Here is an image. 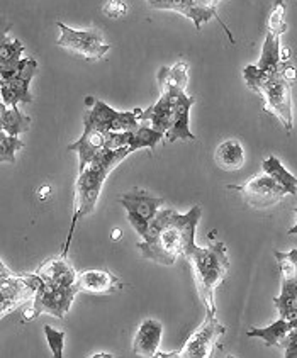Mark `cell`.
<instances>
[{"mask_svg":"<svg viewBox=\"0 0 297 358\" xmlns=\"http://www.w3.org/2000/svg\"><path fill=\"white\" fill-rule=\"evenodd\" d=\"M194 102H196V99L189 97L185 92L177 95L172 107V114H170V127L165 133V138L170 143L177 141V139H196L189 127V114Z\"/></svg>","mask_w":297,"mask_h":358,"instance_id":"cell-12","label":"cell"},{"mask_svg":"<svg viewBox=\"0 0 297 358\" xmlns=\"http://www.w3.org/2000/svg\"><path fill=\"white\" fill-rule=\"evenodd\" d=\"M36 70H38V63H36V59L33 58H21V62H19L17 65V70H15V77L21 78L24 82H29L33 80Z\"/></svg>","mask_w":297,"mask_h":358,"instance_id":"cell-29","label":"cell"},{"mask_svg":"<svg viewBox=\"0 0 297 358\" xmlns=\"http://www.w3.org/2000/svg\"><path fill=\"white\" fill-rule=\"evenodd\" d=\"M152 9L158 10H177L184 14L185 17L192 19L197 29H201L202 24L209 22L211 19L194 3V0H146Z\"/></svg>","mask_w":297,"mask_h":358,"instance_id":"cell-17","label":"cell"},{"mask_svg":"<svg viewBox=\"0 0 297 358\" xmlns=\"http://www.w3.org/2000/svg\"><path fill=\"white\" fill-rule=\"evenodd\" d=\"M129 153H133L129 146L116 150V151L102 148L97 153V157H95L94 160L82 170L80 175H78L77 194H75L73 221H71L68 240H66L65 248H63L61 252L63 258H65V255L68 253V246H70L71 236H73L77 221L83 216H89V214L95 209V204H97L99 196H101L102 185H104L107 175L113 172V170L116 169L119 163L124 160Z\"/></svg>","mask_w":297,"mask_h":358,"instance_id":"cell-3","label":"cell"},{"mask_svg":"<svg viewBox=\"0 0 297 358\" xmlns=\"http://www.w3.org/2000/svg\"><path fill=\"white\" fill-rule=\"evenodd\" d=\"M104 12L110 17H119L126 12V3L122 0H109L107 6L104 7Z\"/></svg>","mask_w":297,"mask_h":358,"instance_id":"cell-31","label":"cell"},{"mask_svg":"<svg viewBox=\"0 0 297 358\" xmlns=\"http://www.w3.org/2000/svg\"><path fill=\"white\" fill-rule=\"evenodd\" d=\"M121 202L124 209L128 210V221L133 226L134 231L145 238L148 222L153 220L154 214L164 208V199L150 196L148 192L141 189H133L129 192L122 194Z\"/></svg>","mask_w":297,"mask_h":358,"instance_id":"cell-9","label":"cell"},{"mask_svg":"<svg viewBox=\"0 0 297 358\" xmlns=\"http://www.w3.org/2000/svg\"><path fill=\"white\" fill-rule=\"evenodd\" d=\"M36 275L41 277V280L58 285V287H70L77 282V272L66 264L63 257L57 260H48L45 265L39 266Z\"/></svg>","mask_w":297,"mask_h":358,"instance_id":"cell-15","label":"cell"},{"mask_svg":"<svg viewBox=\"0 0 297 358\" xmlns=\"http://www.w3.org/2000/svg\"><path fill=\"white\" fill-rule=\"evenodd\" d=\"M229 190H238L249 206L259 209L272 208L287 196V190L268 175H256L245 185H229Z\"/></svg>","mask_w":297,"mask_h":358,"instance_id":"cell-10","label":"cell"},{"mask_svg":"<svg viewBox=\"0 0 297 358\" xmlns=\"http://www.w3.org/2000/svg\"><path fill=\"white\" fill-rule=\"evenodd\" d=\"M184 257L189 258L194 273H196V280L197 285H199L202 302L208 309V316H216L214 290L223 282L229 270V260L228 255H226L224 243L216 241L209 245L208 248H201L194 241L192 245L187 246Z\"/></svg>","mask_w":297,"mask_h":358,"instance_id":"cell-4","label":"cell"},{"mask_svg":"<svg viewBox=\"0 0 297 358\" xmlns=\"http://www.w3.org/2000/svg\"><path fill=\"white\" fill-rule=\"evenodd\" d=\"M24 148V143L17 136L7 134L6 138L0 139V163L9 162L15 165V151Z\"/></svg>","mask_w":297,"mask_h":358,"instance_id":"cell-24","label":"cell"},{"mask_svg":"<svg viewBox=\"0 0 297 358\" xmlns=\"http://www.w3.org/2000/svg\"><path fill=\"white\" fill-rule=\"evenodd\" d=\"M261 170H263L265 175H268V177H272L273 180L279 182V184L287 190V194L294 196L297 192V178L291 172L285 170V166L280 163L279 158L275 157L267 158V160L261 163Z\"/></svg>","mask_w":297,"mask_h":358,"instance_id":"cell-21","label":"cell"},{"mask_svg":"<svg viewBox=\"0 0 297 358\" xmlns=\"http://www.w3.org/2000/svg\"><path fill=\"white\" fill-rule=\"evenodd\" d=\"M292 326H297V321H285L280 317V320H277L275 323L267 326V328L249 329L247 335L249 338H261L267 347H280L285 335H287Z\"/></svg>","mask_w":297,"mask_h":358,"instance_id":"cell-19","label":"cell"},{"mask_svg":"<svg viewBox=\"0 0 297 358\" xmlns=\"http://www.w3.org/2000/svg\"><path fill=\"white\" fill-rule=\"evenodd\" d=\"M214 160H216V165L219 166L221 170H226V172H235V170H240L241 166L245 165V150L241 146L240 141L236 139H228V141L221 143L216 148V153H214Z\"/></svg>","mask_w":297,"mask_h":358,"instance_id":"cell-16","label":"cell"},{"mask_svg":"<svg viewBox=\"0 0 297 358\" xmlns=\"http://www.w3.org/2000/svg\"><path fill=\"white\" fill-rule=\"evenodd\" d=\"M275 258L282 266V290L280 296L275 297V308L279 309L280 317L285 321H297V250L289 253L273 252Z\"/></svg>","mask_w":297,"mask_h":358,"instance_id":"cell-8","label":"cell"},{"mask_svg":"<svg viewBox=\"0 0 297 358\" xmlns=\"http://www.w3.org/2000/svg\"><path fill=\"white\" fill-rule=\"evenodd\" d=\"M161 335H164V324L157 320H146L138 329L134 336L133 352L140 357H153L160 347Z\"/></svg>","mask_w":297,"mask_h":358,"instance_id":"cell-14","label":"cell"},{"mask_svg":"<svg viewBox=\"0 0 297 358\" xmlns=\"http://www.w3.org/2000/svg\"><path fill=\"white\" fill-rule=\"evenodd\" d=\"M280 347H284L285 357H287V358H296L297 357V326H292V328L289 329V333L285 335L282 345H280Z\"/></svg>","mask_w":297,"mask_h":358,"instance_id":"cell-30","label":"cell"},{"mask_svg":"<svg viewBox=\"0 0 297 358\" xmlns=\"http://www.w3.org/2000/svg\"><path fill=\"white\" fill-rule=\"evenodd\" d=\"M102 148H104V133L90 124H85L82 138L70 145L68 151H75L78 155V170L82 172Z\"/></svg>","mask_w":297,"mask_h":358,"instance_id":"cell-13","label":"cell"},{"mask_svg":"<svg viewBox=\"0 0 297 358\" xmlns=\"http://www.w3.org/2000/svg\"><path fill=\"white\" fill-rule=\"evenodd\" d=\"M31 117L24 116L21 110L17 109V106L7 107L6 113L0 116V129L3 133L10 134V136H19V134L26 133L29 129Z\"/></svg>","mask_w":297,"mask_h":358,"instance_id":"cell-23","label":"cell"},{"mask_svg":"<svg viewBox=\"0 0 297 358\" xmlns=\"http://www.w3.org/2000/svg\"><path fill=\"white\" fill-rule=\"evenodd\" d=\"M119 236H121V231H119V229H116V231H114V236L113 238H114V240H117Z\"/></svg>","mask_w":297,"mask_h":358,"instance_id":"cell-33","label":"cell"},{"mask_svg":"<svg viewBox=\"0 0 297 358\" xmlns=\"http://www.w3.org/2000/svg\"><path fill=\"white\" fill-rule=\"evenodd\" d=\"M9 29H10L9 24L3 21V19H0V45L7 39V33H9Z\"/></svg>","mask_w":297,"mask_h":358,"instance_id":"cell-32","label":"cell"},{"mask_svg":"<svg viewBox=\"0 0 297 358\" xmlns=\"http://www.w3.org/2000/svg\"><path fill=\"white\" fill-rule=\"evenodd\" d=\"M29 278L34 287V296L33 306H31L29 311H26L24 321H34L41 314H50V316H57L63 320L65 314L70 311L75 294L78 292L77 284L70 285V287H58V285L41 280V277L36 275V273L29 275Z\"/></svg>","mask_w":297,"mask_h":358,"instance_id":"cell-5","label":"cell"},{"mask_svg":"<svg viewBox=\"0 0 297 358\" xmlns=\"http://www.w3.org/2000/svg\"><path fill=\"white\" fill-rule=\"evenodd\" d=\"M75 284H77L78 292L95 294V296L114 294L122 287V282L109 270H85V272L77 273Z\"/></svg>","mask_w":297,"mask_h":358,"instance_id":"cell-11","label":"cell"},{"mask_svg":"<svg viewBox=\"0 0 297 358\" xmlns=\"http://www.w3.org/2000/svg\"><path fill=\"white\" fill-rule=\"evenodd\" d=\"M201 216V206H194L187 214L161 208L148 222L143 241L136 245L140 253L160 265H173L184 257L187 246L196 241V228Z\"/></svg>","mask_w":297,"mask_h":358,"instance_id":"cell-1","label":"cell"},{"mask_svg":"<svg viewBox=\"0 0 297 358\" xmlns=\"http://www.w3.org/2000/svg\"><path fill=\"white\" fill-rule=\"evenodd\" d=\"M2 83H6V85L9 87L17 104L19 102H24V104H29V102H33V97H31V94H29V82H24L14 75V77L7 78V80H2Z\"/></svg>","mask_w":297,"mask_h":358,"instance_id":"cell-25","label":"cell"},{"mask_svg":"<svg viewBox=\"0 0 297 358\" xmlns=\"http://www.w3.org/2000/svg\"><path fill=\"white\" fill-rule=\"evenodd\" d=\"M245 82L259 92L268 113L279 117L287 131L292 129V85L296 82L294 66L289 62L280 63L275 71H263L256 65H248L243 71Z\"/></svg>","mask_w":297,"mask_h":358,"instance_id":"cell-2","label":"cell"},{"mask_svg":"<svg viewBox=\"0 0 297 358\" xmlns=\"http://www.w3.org/2000/svg\"><path fill=\"white\" fill-rule=\"evenodd\" d=\"M226 328L216 316H205V321L202 326L189 338L187 343L182 347V350L173 353H154L153 357L161 358H208L211 357L214 347H216L217 340L221 335H224Z\"/></svg>","mask_w":297,"mask_h":358,"instance_id":"cell-6","label":"cell"},{"mask_svg":"<svg viewBox=\"0 0 297 358\" xmlns=\"http://www.w3.org/2000/svg\"><path fill=\"white\" fill-rule=\"evenodd\" d=\"M285 15V6L282 0H277L275 7L270 12V19H268V31L273 34H282L287 31V24L284 22Z\"/></svg>","mask_w":297,"mask_h":358,"instance_id":"cell-26","label":"cell"},{"mask_svg":"<svg viewBox=\"0 0 297 358\" xmlns=\"http://www.w3.org/2000/svg\"><path fill=\"white\" fill-rule=\"evenodd\" d=\"M129 141V131H106L104 133V148L116 151L126 148Z\"/></svg>","mask_w":297,"mask_h":358,"instance_id":"cell-27","label":"cell"},{"mask_svg":"<svg viewBox=\"0 0 297 358\" xmlns=\"http://www.w3.org/2000/svg\"><path fill=\"white\" fill-rule=\"evenodd\" d=\"M22 51L24 45L19 39H14V41L6 39L0 45V82L14 77L19 62H21Z\"/></svg>","mask_w":297,"mask_h":358,"instance_id":"cell-18","label":"cell"},{"mask_svg":"<svg viewBox=\"0 0 297 358\" xmlns=\"http://www.w3.org/2000/svg\"><path fill=\"white\" fill-rule=\"evenodd\" d=\"M45 335L48 340V345H50L51 352L57 358L63 357V345H65V331H57L51 326H45Z\"/></svg>","mask_w":297,"mask_h":358,"instance_id":"cell-28","label":"cell"},{"mask_svg":"<svg viewBox=\"0 0 297 358\" xmlns=\"http://www.w3.org/2000/svg\"><path fill=\"white\" fill-rule=\"evenodd\" d=\"M57 26L61 31L57 45L78 55V57L85 59H99L109 51V43H106L102 34L97 31H75L63 22H58Z\"/></svg>","mask_w":297,"mask_h":358,"instance_id":"cell-7","label":"cell"},{"mask_svg":"<svg viewBox=\"0 0 297 358\" xmlns=\"http://www.w3.org/2000/svg\"><path fill=\"white\" fill-rule=\"evenodd\" d=\"M164 138L165 134L160 133V131H154L152 126L140 124L136 129L129 131L128 146L131 148V151H136L141 148L154 150V146H157Z\"/></svg>","mask_w":297,"mask_h":358,"instance_id":"cell-22","label":"cell"},{"mask_svg":"<svg viewBox=\"0 0 297 358\" xmlns=\"http://www.w3.org/2000/svg\"><path fill=\"white\" fill-rule=\"evenodd\" d=\"M280 46H282L280 36L268 31L267 36H265V43L263 48H261V55L256 69L263 71H275L279 69V65L282 63L280 62Z\"/></svg>","mask_w":297,"mask_h":358,"instance_id":"cell-20","label":"cell"}]
</instances>
